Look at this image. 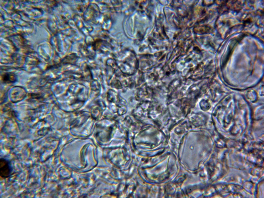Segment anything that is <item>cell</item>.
<instances>
[{
  "mask_svg": "<svg viewBox=\"0 0 264 198\" xmlns=\"http://www.w3.org/2000/svg\"><path fill=\"white\" fill-rule=\"evenodd\" d=\"M12 170L10 162L3 158L0 160V176L3 178H6L11 175Z\"/></svg>",
  "mask_w": 264,
  "mask_h": 198,
  "instance_id": "cell-1",
  "label": "cell"
}]
</instances>
